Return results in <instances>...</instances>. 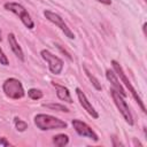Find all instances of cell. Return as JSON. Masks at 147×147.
Wrapping results in <instances>:
<instances>
[{
    "label": "cell",
    "mask_w": 147,
    "mask_h": 147,
    "mask_svg": "<svg viewBox=\"0 0 147 147\" xmlns=\"http://www.w3.org/2000/svg\"><path fill=\"white\" fill-rule=\"evenodd\" d=\"M34 124L36 126L41 130V131H47V130H57V129H67L68 124L48 114H37L34 116Z\"/></svg>",
    "instance_id": "6da1fadb"
},
{
    "label": "cell",
    "mask_w": 147,
    "mask_h": 147,
    "mask_svg": "<svg viewBox=\"0 0 147 147\" xmlns=\"http://www.w3.org/2000/svg\"><path fill=\"white\" fill-rule=\"evenodd\" d=\"M111 65H113L114 71L117 74V76L119 77L121 82L126 86V88L129 90V92L131 93V95L133 96V99L136 100V102L139 105V107L141 108V110H142L144 113H146V107H145V103H144L142 99L140 98V95L138 94L137 90L133 87V85L131 84V82H130V80H129V78L126 77V75H125V72H124V70H123L122 65H121L116 60H111Z\"/></svg>",
    "instance_id": "7a4b0ae2"
},
{
    "label": "cell",
    "mask_w": 147,
    "mask_h": 147,
    "mask_svg": "<svg viewBox=\"0 0 147 147\" xmlns=\"http://www.w3.org/2000/svg\"><path fill=\"white\" fill-rule=\"evenodd\" d=\"M2 90L6 94V96H8L9 99H13V100L22 99L25 95L22 83L17 78H14V77L7 78L5 80V83L2 85Z\"/></svg>",
    "instance_id": "3957f363"
},
{
    "label": "cell",
    "mask_w": 147,
    "mask_h": 147,
    "mask_svg": "<svg viewBox=\"0 0 147 147\" xmlns=\"http://www.w3.org/2000/svg\"><path fill=\"white\" fill-rule=\"evenodd\" d=\"M3 7H5L6 10L11 11V13L15 14L16 16H18L20 20H21V22H22L28 29H33V28H34V23H33V21H32V18H31L30 14L28 13V10H26L21 3L9 1V2H6V3L3 5Z\"/></svg>",
    "instance_id": "277c9868"
},
{
    "label": "cell",
    "mask_w": 147,
    "mask_h": 147,
    "mask_svg": "<svg viewBox=\"0 0 147 147\" xmlns=\"http://www.w3.org/2000/svg\"><path fill=\"white\" fill-rule=\"evenodd\" d=\"M110 94H111V98H113V101L115 103V106L117 107L118 111L122 114L123 118L125 119V122L129 124V125H133V116L131 114V110L126 103V101L124 100V96H122L118 92H116L114 88L110 90Z\"/></svg>",
    "instance_id": "5b68a950"
},
{
    "label": "cell",
    "mask_w": 147,
    "mask_h": 147,
    "mask_svg": "<svg viewBox=\"0 0 147 147\" xmlns=\"http://www.w3.org/2000/svg\"><path fill=\"white\" fill-rule=\"evenodd\" d=\"M44 16H45L46 20H48L51 23L55 24V25L64 33L65 37H68L69 39H75L74 32L70 30V28L67 25V23L64 22V20H63L59 14H56V13H54V11H52V10L46 9V10H44Z\"/></svg>",
    "instance_id": "8992f818"
},
{
    "label": "cell",
    "mask_w": 147,
    "mask_h": 147,
    "mask_svg": "<svg viewBox=\"0 0 147 147\" xmlns=\"http://www.w3.org/2000/svg\"><path fill=\"white\" fill-rule=\"evenodd\" d=\"M40 55H41V57L47 62L48 68H49V71H51L52 74H54V75H60V74L62 72V70H63V61H62L59 56L54 55V54L51 53L48 49H42V51L40 52Z\"/></svg>",
    "instance_id": "52a82bcc"
},
{
    "label": "cell",
    "mask_w": 147,
    "mask_h": 147,
    "mask_svg": "<svg viewBox=\"0 0 147 147\" xmlns=\"http://www.w3.org/2000/svg\"><path fill=\"white\" fill-rule=\"evenodd\" d=\"M71 124H72L75 131H76L79 136L90 138V139H92V140H94V141H98V140H99V137H98V134L95 133V131H94L90 125H87L85 122H83V121H80V119H72Z\"/></svg>",
    "instance_id": "ba28073f"
},
{
    "label": "cell",
    "mask_w": 147,
    "mask_h": 147,
    "mask_svg": "<svg viewBox=\"0 0 147 147\" xmlns=\"http://www.w3.org/2000/svg\"><path fill=\"white\" fill-rule=\"evenodd\" d=\"M76 94H77V98H78V101H79L80 106L87 111V114L91 115L93 118H99V114H98V111L94 109V107L91 105V102H90L88 99L86 98L85 93H84L79 87L76 88Z\"/></svg>",
    "instance_id": "9c48e42d"
},
{
    "label": "cell",
    "mask_w": 147,
    "mask_h": 147,
    "mask_svg": "<svg viewBox=\"0 0 147 147\" xmlns=\"http://www.w3.org/2000/svg\"><path fill=\"white\" fill-rule=\"evenodd\" d=\"M106 77H107V79L110 82L113 88H114L116 92H118L122 96L125 98V96H126V92H125V90L123 88V86H122V84L119 83V80L117 79V76H116L115 71H114V70H110V69H107V70H106Z\"/></svg>",
    "instance_id": "30bf717a"
},
{
    "label": "cell",
    "mask_w": 147,
    "mask_h": 147,
    "mask_svg": "<svg viewBox=\"0 0 147 147\" xmlns=\"http://www.w3.org/2000/svg\"><path fill=\"white\" fill-rule=\"evenodd\" d=\"M8 42H9V46L13 51V53L21 60V61H24V53H23V49L22 47L20 46L18 41L16 40V37L14 33H8Z\"/></svg>",
    "instance_id": "8fae6325"
},
{
    "label": "cell",
    "mask_w": 147,
    "mask_h": 147,
    "mask_svg": "<svg viewBox=\"0 0 147 147\" xmlns=\"http://www.w3.org/2000/svg\"><path fill=\"white\" fill-rule=\"evenodd\" d=\"M53 86L55 87L56 90V95L60 100L62 101H65L68 103H72V98H71V94L68 90V87L63 86V85H60V84H56V83H52Z\"/></svg>",
    "instance_id": "7c38bea8"
},
{
    "label": "cell",
    "mask_w": 147,
    "mask_h": 147,
    "mask_svg": "<svg viewBox=\"0 0 147 147\" xmlns=\"http://www.w3.org/2000/svg\"><path fill=\"white\" fill-rule=\"evenodd\" d=\"M53 144L57 147H64L69 144V137L64 133H59L53 137Z\"/></svg>",
    "instance_id": "4fadbf2b"
},
{
    "label": "cell",
    "mask_w": 147,
    "mask_h": 147,
    "mask_svg": "<svg viewBox=\"0 0 147 147\" xmlns=\"http://www.w3.org/2000/svg\"><path fill=\"white\" fill-rule=\"evenodd\" d=\"M14 124H15L16 130L20 131V132H24V131L28 129V123L24 122L23 119L18 118V117H15V118H14Z\"/></svg>",
    "instance_id": "5bb4252c"
},
{
    "label": "cell",
    "mask_w": 147,
    "mask_h": 147,
    "mask_svg": "<svg viewBox=\"0 0 147 147\" xmlns=\"http://www.w3.org/2000/svg\"><path fill=\"white\" fill-rule=\"evenodd\" d=\"M84 70H85V72H86V75H87V77H88V79L92 82V84H93V86L95 87V90H98V91H101V88H102V86H101V84L99 83V80L87 70V68L86 67H84Z\"/></svg>",
    "instance_id": "9a60e30c"
},
{
    "label": "cell",
    "mask_w": 147,
    "mask_h": 147,
    "mask_svg": "<svg viewBox=\"0 0 147 147\" xmlns=\"http://www.w3.org/2000/svg\"><path fill=\"white\" fill-rule=\"evenodd\" d=\"M28 95L32 100H39V99H41L44 96V93L38 88H30L28 91Z\"/></svg>",
    "instance_id": "2e32d148"
},
{
    "label": "cell",
    "mask_w": 147,
    "mask_h": 147,
    "mask_svg": "<svg viewBox=\"0 0 147 147\" xmlns=\"http://www.w3.org/2000/svg\"><path fill=\"white\" fill-rule=\"evenodd\" d=\"M44 106L46 108H49V109H53V110H57V111H64V113H69L70 111L65 106L60 105V103H46Z\"/></svg>",
    "instance_id": "e0dca14e"
},
{
    "label": "cell",
    "mask_w": 147,
    "mask_h": 147,
    "mask_svg": "<svg viewBox=\"0 0 147 147\" xmlns=\"http://www.w3.org/2000/svg\"><path fill=\"white\" fill-rule=\"evenodd\" d=\"M0 63L2 64V65H8L9 64V61H8V59H7V55L3 53V51L0 48Z\"/></svg>",
    "instance_id": "ac0fdd59"
},
{
    "label": "cell",
    "mask_w": 147,
    "mask_h": 147,
    "mask_svg": "<svg viewBox=\"0 0 147 147\" xmlns=\"http://www.w3.org/2000/svg\"><path fill=\"white\" fill-rule=\"evenodd\" d=\"M0 145H2V146H10V144L6 140V138H3V137H0Z\"/></svg>",
    "instance_id": "d6986e66"
},
{
    "label": "cell",
    "mask_w": 147,
    "mask_h": 147,
    "mask_svg": "<svg viewBox=\"0 0 147 147\" xmlns=\"http://www.w3.org/2000/svg\"><path fill=\"white\" fill-rule=\"evenodd\" d=\"M98 2H100V3H103V5H107V6H109V5H111V0H96Z\"/></svg>",
    "instance_id": "ffe728a7"
},
{
    "label": "cell",
    "mask_w": 147,
    "mask_h": 147,
    "mask_svg": "<svg viewBox=\"0 0 147 147\" xmlns=\"http://www.w3.org/2000/svg\"><path fill=\"white\" fill-rule=\"evenodd\" d=\"M142 30H144V33L146 34V23H144V25H142Z\"/></svg>",
    "instance_id": "44dd1931"
},
{
    "label": "cell",
    "mask_w": 147,
    "mask_h": 147,
    "mask_svg": "<svg viewBox=\"0 0 147 147\" xmlns=\"http://www.w3.org/2000/svg\"><path fill=\"white\" fill-rule=\"evenodd\" d=\"M2 40V38H1V30H0V41Z\"/></svg>",
    "instance_id": "7402d4cb"
},
{
    "label": "cell",
    "mask_w": 147,
    "mask_h": 147,
    "mask_svg": "<svg viewBox=\"0 0 147 147\" xmlns=\"http://www.w3.org/2000/svg\"><path fill=\"white\" fill-rule=\"evenodd\" d=\"M145 1H146V0H145Z\"/></svg>",
    "instance_id": "603a6c76"
}]
</instances>
